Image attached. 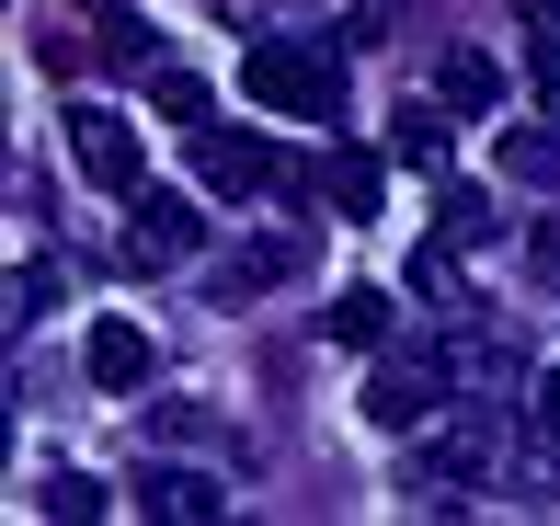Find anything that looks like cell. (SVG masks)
Listing matches in <instances>:
<instances>
[{
  "label": "cell",
  "instance_id": "1",
  "mask_svg": "<svg viewBox=\"0 0 560 526\" xmlns=\"http://www.w3.org/2000/svg\"><path fill=\"white\" fill-rule=\"evenodd\" d=\"M446 389H457V355H446V343H435V332H389L354 412H366L377 435H423V423L446 412Z\"/></svg>",
  "mask_w": 560,
  "mask_h": 526
},
{
  "label": "cell",
  "instance_id": "2",
  "mask_svg": "<svg viewBox=\"0 0 560 526\" xmlns=\"http://www.w3.org/2000/svg\"><path fill=\"white\" fill-rule=\"evenodd\" d=\"M241 81H252V104H264V115H310V127H343V58H332V46H320V35H264V46H252V58H241Z\"/></svg>",
  "mask_w": 560,
  "mask_h": 526
},
{
  "label": "cell",
  "instance_id": "3",
  "mask_svg": "<svg viewBox=\"0 0 560 526\" xmlns=\"http://www.w3.org/2000/svg\"><path fill=\"white\" fill-rule=\"evenodd\" d=\"M195 184L218 195V207H252V195H275V184H298V161L275 138H252V127H195Z\"/></svg>",
  "mask_w": 560,
  "mask_h": 526
},
{
  "label": "cell",
  "instance_id": "4",
  "mask_svg": "<svg viewBox=\"0 0 560 526\" xmlns=\"http://www.w3.org/2000/svg\"><path fill=\"white\" fill-rule=\"evenodd\" d=\"M184 253H207V207H195L184 184H138L126 195V274H161V264H184Z\"/></svg>",
  "mask_w": 560,
  "mask_h": 526
},
{
  "label": "cell",
  "instance_id": "5",
  "mask_svg": "<svg viewBox=\"0 0 560 526\" xmlns=\"http://www.w3.org/2000/svg\"><path fill=\"white\" fill-rule=\"evenodd\" d=\"M58 127H69V161H81V184H104V195H138V184H149V149H138V127H126L115 104H69Z\"/></svg>",
  "mask_w": 560,
  "mask_h": 526
},
{
  "label": "cell",
  "instance_id": "6",
  "mask_svg": "<svg viewBox=\"0 0 560 526\" xmlns=\"http://www.w3.org/2000/svg\"><path fill=\"white\" fill-rule=\"evenodd\" d=\"M138 515L149 526H218L229 492L207 481V469H138Z\"/></svg>",
  "mask_w": 560,
  "mask_h": 526
},
{
  "label": "cell",
  "instance_id": "7",
  "mask_svg": "<svg viewBox=\"0 0 560 526\" xmlns=\"http://www.w3.org/2000/svg\"><path fill=\"white\" fill-rule=\"evenodd\" d=\"M310 184H320V207H332V218H389V161H377V149H332Z\"/></svg>",
  "mask_w": 560,
  "mask_h": 526
},
{
  "label": "cell",
  "instance_id": "8",
  "mask_svg": "<svg viewBox=\"0 0 560 526\" xmlns=\"http://www.w3.org/2000/svg\"><path fill=\"white\" fill-rule=\"evenodd\" d=\"M446 127H457V104H400V115H389V149H400L412 172H446V161H457Z\"/></svg>",
  "mask_w": 560,
  "mask_h": 526
},
{
  "label": "cell",
  "instance_id": "9",
  "mask_svg": "<svg viewBox=\"0 0 560 526\" xmlns=\"http://www.w3.org/2000/svg\"><path fill=\"white\" fill-rule=\"evenodd\" d=\"M149 366H161V343H149L138 320H104V332H92V378L104 389H149Z\"/></svg>",
  "mask_w": 560,
  "mask_h": 526
},
{
  "label": "cell",
  "instance_id": "10",
  "mask_svg": "<svg viewBox=\"0 0 560 526\" xmlns=\"http://www.w3.org/2000/svg\"><path fill=\"white\" fill-rule=\"evenodd\" d=\"M320 320H332V343H354V355H377V343L400 332L389 287H343V297H332V309H320Z\"/></svg>",
  "mask_w": 560,
  "mask_h": 526
},
{
  "label": "cell",
  "instance_id": "11",
  "mask_svg": "<svg viewBox=\"0 0 560 526\" xmlns=\"http://www.w3.org/2000/svg\"><path fill=\"white\" fill-rule=\"evenodd\" d=\"M275 274H298V241H252V253H229V264L207 274V297L229 309V297H264Z\"/></svg>",
  "mask_w": 560,
  "mask_h": 526
},
{
  "label": "cell",
  "instance_id": "12",
  "mask_svg": "<svg viewBox=\"0 0 560 526\" xmlns=\"http://www.w3.org/2000/svg\"><path fill=\"white\" fill-rule=\"evenodd\" d=\"M435 92H446L457 115H492V104H503V58H480V46H457V58L435 69Z\"/></svg>",
  "mask_w": 560,
  "mask_h": 526
},
{
  "label": "cell",
  "instance_id": "13",
  "mask_svg": "<svg viewBox=\"0 0 560 526\" xmlns=\"http://www.w3.org/2000/svg\"><path fill=\"white\" fill-rule=\"evenodd\" d=\"M503 172L515 184H560V115L549 127H503Z\"/></svg>",
  "mask_w": 560,
  "mask_h": 526
},
{
  "label": "cell",
  "instance_id": "14",
  "mask_svg": "<svg viewBox=\"0 0 560 526\" xmlns=\"http://www.w3.org/2000/svg\"><path fill=\"white\" fill-rule=\"evenodd\" d=\"M400 287H412L423 309H457V230H435V241H423V253H412V274H400Z\"/></svg>",
  "mask_w": 560,
  "mask_h": 526
},
{
  "label": "cell",
  "instance_id": "15",
  "mask_svg": "<svg viewBox=\"0 0 560 526\" xmlns=\"http://www.w3.org/2000/svg\"><path fill=\"white\" fill-rule=\"evenodd\" d=\"M35 504H46V515H58V526H92V515H104V504H115V492H104V481H92V469H58V481H46V492H35Z\"/></svg>",
  "mask_w": 560,
  "mask_h": 526
},
{
  "label": "cell",
  "instance_id": "16",
  "mask_svg": "<svg viewBox=\"0 0 560 526\" xmlns=\"http://www.w3.org/2000/svg\"><path fill=\"white\" fill-rule=\"evenodd\" d=\"M104 58H115V69H138V81H161V69H172V58H161V35H149L138 12H115V23H104Z\"/></svg>",
  "mask_w": 560,
  "mask_h": 526
},
{
  "label": "cell",
  "instance_id": "17",
  "mask_svg": "<svg viewBox=\"0 0 560 526\" xmlns=\"http://www.w3.org/2000/svg\"><path fill=\"white\" fill-rule=\"evenodd\" d=\"M58 287H69V264H58V253H35V264L12 274V320H46V309H58Z\"/></svg>",
  "mask_w": 560,
  "mask_h": 526
},
{
  "label": "cell",
  "instance_id": "18",
  "mask_svg": "<svg viewBox=\"0 0 560 526\" xmlns=\"http://www.w3.org/2000/svg\"><path fill=\"white\" fill-rule=\"evenodd\" d=\"M149 104H161L172 127H207V115H218V104H207V81H195V69H161V81H149Z\"/></svg>",
  "mask_w": 560,
  "mask_h": 526
},
{
  "label": "cell",
  "instance_id": "19",
  "mask_svg": "<svg viewBox=\"0 0 560 526\" xmlns=\"http://www.w3.org/2000/svg\"><path fill=\"white\" fill-rule=\"evenodd\" d=\"M526 92H538V115H560V35L526 46Z\"/></svg>",
  "mask_w": 560,
  "mask_h": 526
},
{
  "label": "cell",
  "instance_id": "20",
  "mask_svg": "<svg viewBox=\"0 0 560 526\" xmlns=\"http://www.w3.org/2000/svg\"><path fill=\"white\" fill-rule=\"evenodd\" d=\"M526 274H538V287H560V218H538V230H526Z\"/></svg>",
  "mask_w": 560,
  "mask_h": 526
},
{
  "label": "cell",
  "instance_id": "21",
  "mask_svg": "<svg viewBox=\"0 0 560 526\" xmlns=\"http://www.w3.org/2000/svg\"><path fill=\"white\" fill-rule=\"evenodd\" d=\"M526 412H538V435L560 446V366H549V378H538V400H526Z\"/></svg>",
  "mask_w": 560,
  "mask_h": 526
},
{
  "label": "cell",
  "instance_id": "22",
  "mask_svg": "<svg viewBox=\"0 0 560 526\" xmlns=\"http://www.w3.org/2000/svg\"><path fill=\"white\" fill-rule=\"evenodd\" d=\"M515 12H526V23H538V35H560V0H515Z\"/></svg>",
  "mask_w": 560,
  "mask_h": 526
}]
</instances>
